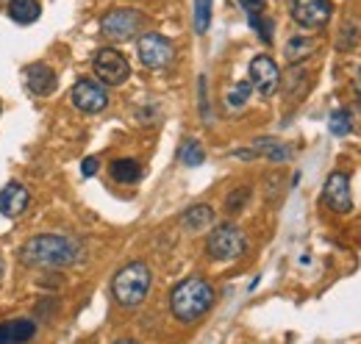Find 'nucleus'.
Returning a JSON list of instances; mask_svg holds the SVG:
<instances>
[{"label":"nucleus","mask_w":361,"mask_h":344,"mask_svg":"<svg viewBox=\"0 0 361 344\" xmlns=\"http://www.w3.org/2000/svg\"><path fill=\"white\" fill-rule=\"evenodd\" d=\"M81 245L73 236H59V233H42L34 236L23 245L20 258L25 266H37V269H64L70 264L78 261Z\"/></svg>","instance_id":"f257e3e1"},{"label":"nucleus","mask_w":361,"mask_h":344,"mask_svg":"<svg viewBox=\"0 0 361 344\" xmlns=\"http://www.w3.org/2000/svg\"><path fill=\"white\" fill-rule=\"evenodd\" d=\"M214 305V289L203 278H186L170 295V311L178 322H195Z\"/></svg>","instance_id":"f03ea898"},{"label":"nucleus","mask_w":361,"mask_h":344,"mask_svg":"<svg viewBox=\"0 0 361 344\" xmlns=\"http://www.w3.org/2000/svg\"><path fill=\"white\" fill-rule=\"evenodd\" d=\"M150 283H153L150 266L145 261H131V264H126L114 275L111 295H114V300L120 302L123 308H136V305L145 302L147 292H150Z\"/></svg>","instance_id":"7ed1b4c3"},{"label":"nucleus","mask_w":361,"mask_h":344,"mask_svg":"<svg viewBox=\"0 0 361 344\" xmlns=\"http://www.w3.org/2000/svg\"><path fill=\"white\" fill-rule=\"evenodd\" d=\"M247 250V239L242 233V228H236L233 222H223L212 231V236L206 239V253L214 261H233Z\"/></svg>","instance_id":"20e7f679"},{"label":"nucleus","mask_w":361,"mask_h":344,"mask_svg":"<svg viewBox=\"0 0 361 344\" xmlns=\"http://www.w3.org/2000/svg\"><path fill=\"white\" fill-rule=\"evenodd\" d=\"M142 25H145V14L136 8H114L100 20L103 37L114 39V42H126V39L136 37L142 31Z\"/></svg>","instance_id":"39448f33"},{"label":"nucleus","mask_w":361,"mask_h":344,"mask_svg":"<svg viewBox=\"0 0 361 344\" xmlns=\"http://www.w3.org/2000/svg\"><path fill=\"white\" fill-rule=\"evenodd\" d=\"M92 70H94V75H97L106 86L126 84L128 75H131V64H128V59H126L120 50H114V47H103V50H97L94 59H92Z\"/></svg>","instance_id":"423d86ee"},{"label":"nucleus","mask_w":361,"mask_h":344,"mask_svg":"<svg viewBox=\"0 0 361 344\" xmlns=\"http://www.w3.org/2000/svg\"><path fill=\"white\" fill-rule=\"evenodd\" d=\"M136 53H139V61L147 70H164L176 59V47H173V42L167 37H161V34H145V37H139Z\"/></svg>","instance_id":"0eeeda50"},{"label":"nucleus","mask_w":361,"mask_h":344,"mask_svg":"<svg viewBox=\"0 0 361 344\" xmlns=\"http://www.w3.org/2000/svg\"><path fill=\"white\" fill-rule=\"evenodd\" d=\"M70 100L78 111L84 114H97L109 106V92H106V84L103 81H92V78H81L78 84L73 86L70 92Z\"/></svg>","instance_id":"6e6552de"},{"label":"nucleus","mask_w":361,"mask_h":344,"mask_svg":"<svg viewBox=\"0 0 361 344\" xmlns=\"http://www.w3.org/2000/svg\"><path fill=\"white\" fill-rule=\"evenodd\" d=\"M292 20L300 28H322L331 20V0H289Z\"/></svg>","instance_id":"1a4fd4ad"},{"label":"nucleus","mask_w":361,"mask_h":344,"mask_svg":"<svg viewBox=\"0 0 361 344\" xmlns=\"http://www.w3.org/2000/svg\"><path fill=\"white\" fill-rule=\"evenodd\" d=\"M250 86L262 97H270V94L278 92V86H281V70H278V64L272 61L270 56H256L250 61Z\"/></svg>","instance_id":"9d476101"},{"label":"nucleus","mask_w":361,"mask_h":344,"mask_svg":"<svg viewBox=\"0 0 361 344\" xmlns=\"http://www.w3.org/2000/svg\"><path fill=\"white\" fill-rule=\"evenodd\" d=\"M322 200L325 206H331L336 214H348L353 209V195H350V178L345 172H334L325 180L322 189Z\"/></svg>","instance_id":"9b49d317"},{"label":"nucleus","mask_w":361,"mask_h":344,"mask_svg":"<svg viewBox=\"0 0 361 344\" xmlns=\"http://www.w3.org/2000/svg\"><path fill=\"white\" fill-rule=\"evenodd\" d=\"M28 200H31L28 197V189L23 183L11 180V183H6L0 189V214L8 216V219H17V216L28 209Z\"/></svg>","instance_id":"f8f14e48"},{"label":"nucleus","mask_w":361,"mask_h":344,"mask_svg":"<svg viewBox=\"0 0 361 344\" xmlns=\"http://www.w3.org/2000/svg\"><path fill=\"white\" fill-rule=\"evenodd\" d=\"M25 86L31 94H39L47 97L53 89H56V73L47 67V64H31L25 70Z\"/></svg>","instance_id":"ddd939ff"},{"label":"nucleus","mask_w":361,"mask_h":344,"mask_svg":"<svg viewBox=\"0 0 361 344\" xmlns=\"http://www.w3.org/2000/svg\"><path fill=\"white\" fill-rule=\"evenodd\" d=\"M37 336V322L34 319H8L0 322V344L31 342Z\"/></svg>","instance_id":"4468645a"},{"label":"nucleus","mask_w":361,"mask_h":344,"mask_svg":"<svg viewBox=\"0 0 361 344\" xmlns=\"http://www.w3.org/2000/svg\"><path fill=\"white\" fill-rule=\"evenodd\" d=\"M42 14V3L39 0H11L8 3V17L20 25H31L37 23Z\"/></svg>","instance_id":"2eb2a0df"},{"label":"nucleus","mask_w":361,"mask_h":344,"mask_svg":"<svg viewBox=\"0 0 361 344\" xmlns=\"http://www.w3.org/2000/svg\"><path fill=\"white\" fill-rule=\"evenodd\" d=\"M212 219H214V211H212V206H192L186 214L180 216V225H183L186 231L197 233V231L209 228V225H212Z\"/></svg>","instance_id":"dca6fc26"},{"label":"nucleus","mask_w":361,"mask_h":344,"mask_svg":"<svg viewBox=\"0 0 361 344\" xmlns=\"http://www.w3.org/2000/svg\"><path fill=\"white\" fill-rule=\"evenodd\" d=\"M111 178L120 183H136L142 178V164L134 159H117L111 161Z\"/></svg>","instance_id":"f3484780"},{"label":"nucleus","mask_w":361,"mask_h":344,"mask_svg":"<svg viewBox=\"0 0 361 344\" xmlns=\"http://www.w3.org/2000/svg\"><path fill=\"white\" fill-rule=\"evenodd\" d=\"M253 153H264L270 161H286L289 159V147L278 139H256L253 142Z\"/></svg>","instance_id":"a211bd4d"},{"label":"nucleus","mask_w":361,"mask_h":344,"mask_svg":"<svg viewBox=\"0 0 361 344\" xmlns=\"http://www.w3.org/2000/svg\"><path fill=\"white\" fill-rule=\"evenodd\" d=\"M203 159H206V153H203L200 142H195V139H186V142L180 145V150H178V161H180V164H186V167H200V164H203Z\"/></svg>","instance_id":"6ab92c4d"},{"label":"nucleus","mask_w":361,"mask_h":344,"mask_svg":"<svg viewBox=\"0 0 361 344\" xmlns=\"http://www.w3.org/2000/svg\"><path fill=\"white\" fill-rule=\"evenodd\" d=\"M314 39L309 37H292L286 42V59L289 61H300V59H309V53H314Z\"/></svg>","instance_id":"aec40b11"},{"label":"nucleus","mask_w":361,"mask_h":344,"mask_svg":"<svg viewBox=\"0 0 361 344\" xmlns=\"http://www.w3.org/2000/svg\"><path fill=\"white\" fill-rule=\"evenodd\" d=\"M328 128H331V133H334V136H345V133H350V130H353L350 111H348V109L334 111V114H331V120H328Z\"/></svg>","instance_id":"412c9836"},{"label":"nucleus","mask_w":361,"mask_h":344,"mask_svg":"<svg viewBox=\"0 0 361 344\" xmlns=\"http://www.w3.org/2000/svg\"><path fill=\"white\" fill-rule=\"evenodd\" d=\"M212 25V0H195V31L206 34Z\"/></svg>","instance_id":"4be33fe9"},{"label":"nucleus","mask_w":361,"mask_h":344,"mask_svg":"<svg viewBox=\"0 0 361 344\" xmlns=\"http://www.w3.org/2000/svg\"><path fill=\"white\" fill-rule=\"evenodd\" d=\"M250 89H253L250 81H239V84L228 92V97H226L228 109H233V111H236V109H242V106L247 103V97H250Z\"/></svg>","instance_id":"5701e85b"},{"label":"nucleus","mask_w":361,"mask_h":344,"mask_svg":"<svg viewBox=\"0 0 361 344\" xmlns=\"http://www.w3.org/2000/svg\"><path fill=\"white\" fill-rule=\"evenodd\" d=\"M339 37H342V39H339V50H350V47H356V25H353V23H345V25H342V31H339Z\"/></svg>","instance_id":"b1692460"},{"label":"nucleus","mask_w":361,"mask_h":344,"mask_svg":"<svg viewBox=\"0 0 361 344\" xmlns=\"http://www.w3.org/2000/svg\"><path fill=\"white\" fill-rule=\"evenodd\" d=\"M250 25L262 34V39H264V42H270L272 39V23L270 20H262V14H250Z\"/></svg>","instance_id":"393cba45"},{"label":"nucleus","mask_w":361,"mask_h":344,"mask_svg":"<svg viewBox=\"0 0 361 344\" xmlns=\"http://www.w3.org/2000/svg\"><path fill=\"white\" fill-rule=\"evenodd\" d=\"M247 197H250V192H247V189H236V192L228 197V203H226L228 211H239V209L247 203Z\"/></svg>","instance_id":"a878e982"},{"label":"nucleus","mask_w":361,"mask_h":344,"mask_svg":"<svg viewBox=\"0 0 361 344\" xmlns=\"http://www.w3.org/2000/svg\"><path fill=\"white\" fill-rule=\"evenodd\" d=\"M239 6L247 11V17L250 14H264V8H267V0H239Z\"/></svg>","instance_id":"bb28decb"},{"label":"nucleus","mask_w":361,"mask_h":344,"mask_svg":"<svg viewBox=\"0 0 361 344\" xmlns=\"http://www.w3.org/2000/svg\"><path fill=\"white\" fill-rule=\"evenodd\" d=\"M97 167H100V159H94V156L84 159V164H81V172H84V178H92V175L97 172Z\"/></svg>","instance_id":"cd10ccee"},{"label":"nucleus","mask_w":361,"mask_h":344,"mask_svg":"<svg viewBox=\"0 0 361 344\" xmlns=\"http://www.w3.org/2000/svg\"><path fill=\"white\" fill-rule=\"evenodd\" d=\"M356 109H359V120H356V117H353V125H356V128L361 130V100H359V103H356Z\"/></svg>","instance_id":"c85d7f7f"},{"label":"nucleus","mask_w":361,"mask_h":344,"mask_svg":"<svg viewBox=\"0 0 361 344\" xmlns=\"http://www.w3.org/2000/svg\"><path fill=\"white\" fill-rule=\"evenodd\" d=\"M356 92L361 94V67L356 70Z\"/></svg>","instance_id":"c756f323"},{"label":"nucleus","mask_w":361,"mask_h":344,"mask_svg":"<svg viewBox=\"0 0 361 344\" xmlns=\"http://www.w3.org/2000/svg\"><path fill=\"white\" fill-rule=\"evenodd\" d=\"M0 275H3V264H0Z\"/></svg>","instance_id":"7c9ffc66"}]
</instances>
